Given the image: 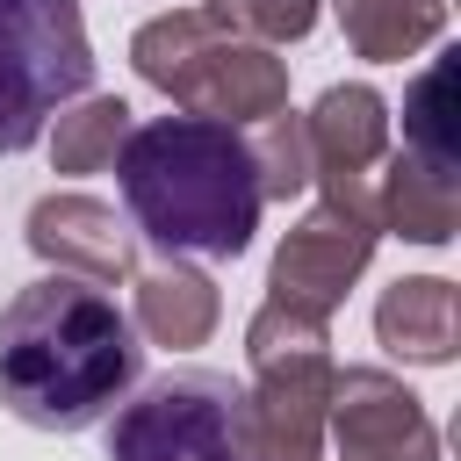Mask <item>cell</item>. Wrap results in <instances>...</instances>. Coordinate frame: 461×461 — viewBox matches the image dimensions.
<instances>
[{
    "label": "cell",
    "instance_id": "cell-18",
    "mask_svg": "<svg viewBox=\"0 0 461 461\" xmlns=\"http://www.w3.org/2000/svg\"><path fill=\"white\" fill-rule=\"evenodd\" d=\"M216 22H230L238 36H252V43H303L310 29H317V7L324 0H202Z\"/></svg>",
    "mask_w": 461,
    "mask_h": 461
},
{
    "label": "cell",
    "instance_id": "cell-11",
    "mask_svg": "<svg viewBox=\"0 0 461 461\" xmlns=\"http://www.w3.org/2000/svg\"><path fill=\"white\" fill-rule=\"evenodd\" d=\"M375 339L411 367H447L461 353V295H454V281H439V274L389 281L382 303H375Z\"/></svg>",
    "mask_w": 461,
    "mask_h": 461
},
{
    "label": "cell",
    "instance_id": "cell-4",
    "mask_svg": "<svg viewBox=\"0 0 461 461\" xmlns=\"http://www.w3.org/2000/svg\"><path fill=\"white\" fill-rule=\"evenodd\" d=\"M252 382L238 389V447L245 461H324V403H331V331L288 303H259L245 324Z\"/></svg>",
    "mask_w": 461,
    "mask_h": 461
},
{
    "label": "cell",
    "instance_id": "cell-12",
    "mask_svg": "<svg viewBox=\"0 0 461 461\" xmlns=\"http://www.w3.org/2000/svg\"><path fill=\"white\" fill-rule=\"evenodd\" d=\"M375 223L411 245H447L461 223V173H439L411 151H382L375 173Z\"/></svg>",
    "mask_w": 461,
    "mask_h": 461
},
{
    "label": "cell",
    "instance_id": "cell-8",
    "mask_svg": "<svg viewBox=\"0 0 461 461\" xmlns=\"http://www.w3.org/2000/svg\"><path fill=\"white\" fill-rule=\"evenodd\" d=\"M324 439L339 447V461H439V425L382 367H331Z\"/></svg>",
    "mask_w": 461,
    "mask_h": 461
},
{
    "label": "cell",
    "instance_id": "cell-2",
    "mask_svg": "<svg viewBox=\"0 0 461 461\" xmlns=\"http://www.w3.org/2000/svg\"><path fill=\"white\" fill-rule=\"evenodd\" d=\"M122 209L166 259H238L259 230V158L252 137L209 115H151L130 122L122 151Z\"/></svg>",
    "mask_w": 461,
    "mask_h": 461
},
{
    "label": "cell",
    "instance_id": "cell-17",
    "mask_svg": "<svg viewBox=\"0 0 461 461\" xmlns=\"http://www.w3.org/2000/svg\"><path fill=\"white\" fill-rule=\"evenodd\" d=\"M252 158H259V194L267 202H288L310 187V144H303V115H267L259 137H252Z\"/></svg>",
    "mask_w": 461,
    "mask_h": 461
},
{
    "label": "cell",
    "instance_id": "cell-3",
    "mask_svg": "<svg viewBox=\"0 0 461 461\" xmlns=\"http://www.w3.org/2000/svg\"><path fill=\"white\" fill-rule=\"evenodd\" d=\"M130 65L180 115H209V122H230V130H259L267 115L288 108V58L274 43L238 36L209 7L151 14L130 36Z\"/></svg>",
    "mask_w": 461,
    "mask_h": 461
},
{
    "label": "cell",
    "instance_id": "cell-7",
    "mask_svg": "<svg viewBox=\"0 0 461 461\" xmlns=\"http://www.w3.org/2000/svg\"><path fill=\"white\" fill-rule=\"evenodd\" d=\"M108 461H245L238 447V382L209 367L158 375L108 425Z\"/></svg>",
    "mask_w": 461,
    "mask_h": 461
},
{
    "label": "cell",
    "instance_id": "cell-15",
    "mask_svg": "<svg viewBox=\"0 0 461 461\" xmlns=\"http://www.w3.org/2000/svg\"><path fill=\"white\" fill-rule=\"evenodd\" d=\"M130 101L122 94H72L43 130H50V166L58 173H101V166H115V151H122V137H130Z\"/></svg>",
    "mask_w": 461,
    "mask_h": 461
},
{
    "label": "cell",
    "instance_id": "cell-9",
    "mask_svg": "<svg viewBox=\"0 0 461 461\" xmlns=\"http://www.w3.org/2000/svg\"><path fill=\"white\" fill-rule=\"evenodd\" d=\"M29 252L43 259V267H58V274H79V281H101V288H115V281H130L137 274V238H130V223L108 209V202H94V194H43L36 209H29Z\"/></svg>",
    "mask_w": 461,
    "mask_h": 461
},
{
    "label": "cell",
    "instance_id": "cell-13",
    "mask_svg": "<svg viewBox=\"0 0 461 461\" xmlns=\"http://www.w3.org/2000/svg\"><path fill=\"white\" fill-rule=\"evenodd\" d=\"M216 317H223V295H216V281H209L202 267L166 259V267L137 274V317H130V324H137L151 346L187 353V346H202V339L216 331Z\"/></svg>",
    "mask_w": 461,
    "mask_h": 461
},
{
    "label": "cell",
    "instance_id": "cell-1",
    "mask_svg": "<svg viewBox=\"0 0 461 461\" xmlns=\"http://www.w3.org/2000/svg\"><path fill=\"white\" fill-rule=\"evenodd\" d=\"M137 324L101 281L50 267L0 310V403L36 432H86L137 389Z\"/></svg>",
    "mask_w": 461,
    "mask_h": 461
},
{
    "label": "cell",
    "instance_id": "cell-6",
    "mask_svg": "<svg viewBox=\"0 0 461 461\" xmlns=\"http://www.w3.org/2000/svg\"><path fill=\"white\" fill-rule=\"evenodd\" d=\"M317 187H324V202L281 238V252L267 267V303H288V310L331 324L346 288L367 274L382 223H375V173L367 180H317Z\"/></svg>",
    "mask_w": 461,
    "mask_h": 461
},
{
    "label": "cell",
    "instance_id": "cell-14",
    "mask_svg": "<svg viewBox=\"0 0 461 461\" xmlns=\"http://www.w3.org/2000/svg\"><path fill=\"white\" fill-rule=\"evenodd\" d=\"M331 14L346 29L353 58H375V65L418 58L447 29V0H331Z\"/></svg>",
    "mask_w": 461,
    "mask_h": 461
},
{
    "label": "cell",
    "instance_id": "cell-16",
    "mask_svg": "<svg viewBox=\"0 0 461 461\" xmlns=\"http://www.w3.org/2000/svg\"><path fill=\"white\" fill-rule=\"evenodd\" d=\"M454 50H439L411 86H403V151L439 166V173H461V137H454Z\"/></svg>",
    "mask_w": 461,
    "mask_h": 461
},
{
    "label": "cell",
    "instance_id": "cell-10",
    "mask_svg": "<svg viewBox=\"0 0 461 461\" xmlns=\"http://www.w3.org/2000/svg\"><path fill=\"white\" fill-rule=\"evenodd\" d=\"M303 144H310V187L317 180H367L389 151V101L367 79L324 86L317 108L303 115Z\"/></svg>",
    "mask_w": 461,
    "mask_h": 461
},
{
    "label": "cell",
    "instance_id": "cell-5",
    "mask_svg": "<svg viewBox=\"0 0 461 461\" xmlns=\"http://www.w3.org/2000/svg\"><path fill=\"white\" fill-rule=\"evenodd\" d=\"M94 86L79 0H0V151H29L43 122Z\"/></svg>",
    "mask_w": 461,
    "mask_h": 461
}]
</instances>
